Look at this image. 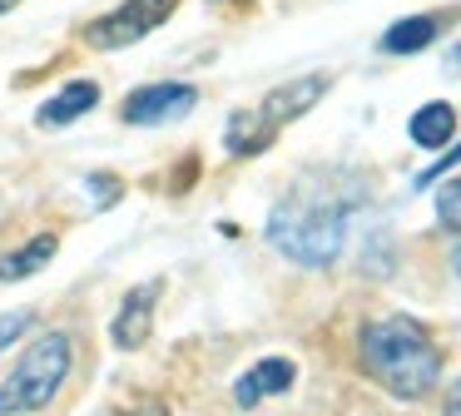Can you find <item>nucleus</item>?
I'll return each mask as SVG.
<instances>
[{
    "label": "nucleus",
    "mask_w": 461,
    "mask_h": 416,
    "mask_svg": "<svg viewBox=\"0 0 461 416\" xmlns=\"http://www.w3.org/2000/svg\"><path fill=\"white\" fill-rule=\"evenodd\" d=\"M348 174H303L268 213V243L298 267H328L338 263L342 238L352 213Z\"/></svg>",
    "instance_id": "nucleus-1"
},
{
    "label": "nucleus",
    "mask_w": 461,
    "mask_h": 416,
    "mask_svg": "<svg viewBox=\"0 0 461 416\" xmlns=\"http://www.w3.org/2000/svg\"><path fill=\"white\" fill-rule=\"evenodd\" d=\"M357 352H362V372H367L382 392L397 396V402H421V396H431L441 382L437 342H431V332L407 312L367 322L357 337Z\"/></svg>",
    "instance_id": "nucleus-2"
},
{
    "label": "nucleus",
    "mask_w": 461,
    "mask_h": 416,
    "mask_svg": "<svg viewBox=\"0 0 461 416\" xmlns=\"http://www.w3.org/2000/svg\"><path fill=\"white\" fill-rule=\"evenodd\" d=\"M70 362H75L70 332H41L21 352V362L11 366V376L0 382V416H31L41 406H50L65 376H70Z\"/></svg>",
    "instance_id": "nucleus-3"
},
{
    "label": "nucleus",
    "mask_w": 461,
    "mask_h": 416,
    "mask_svg": "<svg viewBox=\"0 0 461 416\" xmlns=\"http://www.w3.org/2000/svg\"><path fill=\"white\" fill-rule=\"evenodd\" d=\"M174 5H179V0H124V5L104 10L100 20L85 25V40H90L95 50H124V45H134V40H144L149 30H159L164 20L174 15Z\"/></svg>",
    "instance_id": "nucleus-4"
},
{
    "label": "nucleus",
    "mask_w": 461,
    "mask_h": 416,
    "mask_svg": "<svg viewBox=\"0 0 461 416\" xmlns=\"http://www.w3.org/2000/svg\"><path fill=\"white\" fill-rule=\"evenodd\" d=\"M194 104H199V89L194 85H184V79H154V85L134 89V95L124 99V119H130V124H174V119H184Z\"/></svg>",
    "instance_id": "nucleus-5"
},
{
    "label": "nucleus",
    "mask_w": 461,
    "mask_h": 416,
    "mask_svg": "<svg viewBox=\"0 0 461 416\" xmlns=\"http://www.w3.org/2000/svg\"><path fill=\"white\" fill-rule=\"evenodd\" d=\"M159 277H149V283H134L130 293H124L120 312L110 317V342L120 347V352H140L144 342H149L154 332V307H159Z\"/></svg>",
    "instance_id": "nucleus-6"
},
{
    "label": "nucleus",
    "mask_w": 461,
    "mask_h": 416,
    "mask_svg": "<svg viewBox=\"0 0 461 416\" xmlns=\"http://www.w3.org/2000/svg\"><path fill=\"white\" fill-rule=\"evenodd\" d=\"M332 89V79L328 75H303V79H288V85H278V89H268L263 95V119H268L273 129L278 124H293V119H303L312 104H318L322 95Z\"/></svg>",
    "instance_id": "nucleus-7"
},
{
    "label": "nucleus",
    "mask_w": 461,
    "mask_h": 416,
    "mask_svg": "<svg viewBox=\"0 0 461 416\" xmlns=\"http://www.w3.org/2000/svg\"><path fill=\"white\" fill-rule=\"evenodd\" d=\"M298 382V366L288 362V357H263L258 366H249V372L233 382V402L249 411V406H258L263 396H278V392H288V386Z\"/></svg>",
    "instance_id": "nucleus-8"
},
{
    "label": "nucleus",
    "mask_w": 461,
    "mask_h": 416,
    "mask_svg": "<svg viewBox=\"0 0 461 416\" xmlns=\"http://www.w3.org/2000/svg\"><path fill=\"white\" fill-rule=\"evenodd\" d=\"M95 104H100V85H95V79H70L60 95L41 104L35 124H41V129H65V124H75L80 114H90Z\"/></svg>",
    "instance_id": "nucleus-9"
},
{
    "label": "nucleus",
    "mask_w": 461,
    "mask_h": 416,
    "mask_svg": "<svg viewBox=\"0 0 461 416\" xmlns=\"http://www.w3.org/2000/svg\"><path fill=\"white\" fill-rule=\"evenodd\" d=\"M407 134L417 149H447L451 139H456V109H451L447 99H431V104H421L417 114L407 119Z\"/></svg>",
    "instance_id": "nucleus-10"
},
{
    "label": "nucleus",
    "mask_w": 461,
    "mask_h": 416,
    "mask_svg": "<svg viewBox=\"0 0 461 416\" xmlns=\"http://www.w3.org/2000/svg\"><path fill=\"white\" fill-rule=\"evenodd\" d=\"M437 35H441V15H407L397 25H387V35L377 45H382V55H421Z\"/></svg>",
    "instance_id": "nucleus-11"
},
{
    "label": "nucleus",
    "mask_w": 461,
    "mask_h": 416,
    "mask_svg": "<svg viewBox=\"0 0 461 416\" xmlns=\"http://www.w3.org/2000/svg\"><path fill=\"white\" fill-rule=\"evenodd\" d=\"M55 253H60V238H55V233H35L31 243H21L15 253L0 258V283H21V277H35Z\"/></svg>",
    "instance_id": "nucleus-12"
},
{
    "label": "nucleus",
    "mask_w": 461,
    "mask_h": 416,
    "mask_svg": "<svg viewBox=\"0 0 461 416\" xmlns=\"http://www.w3.org/2000/svg\"><path fill=\"white\" fill-rule=\"evenodd\" d=\"M273 134H278V129H273L263 114H233L229 129H223V144H229L233 158H253V154H263V149L273 144Z\"/></svg>",
    "instance_id": "nucleus-13"
},
{
    "label": "nucleus",
    "mask_w": 461,
    "mask_h": 416,
    "mask_svg": "<svg viewBox=\"0 0 461 416\" xmlns=\"http://www.w3.org/2000/svg\"><path fill=\"white\" fill-rule=\"evenodd\" d=\"M437 223L447 228V233H461V178H451V184L437 188Z\"/></svg>",
    "instance_id": "nucleus-14"
},
{
    "label": "nucleus",
    "mask_w": 461,
    "mask_h": 416,
    "mask_svg": "<svg viewBox=\"0 0 461 416\" xmlns=\"http://www.w3.org/2000/svg\"><path fill=\"white\" fill-rule=\"evenodd\" d=\"M25 332H31V312H25V307H21V312H5V317H0V352H5L15 337H25Z\"/></svg>",
    "instance_id": "nucleus-15"
},
{
    "label": "nucleus",
    "mask_w": 461,
    "mask_h": 416,
    "mask_svg": "<svg viewBox=\"0 0 461 416\" xmlns=\"http://www.w3.org/2000/svg\"><path fill=\"white\" fill-rule=\"evenodd\" d=\"M456 158H461V139H451V149H447V158H437V164H431V168H421V174H417V188H427V184H431V178H441V174H447V168H451V164H456Z\"/></svg>",
    "instance_id": "nucleus-16"
},
{
    "label": "nucleus",
    "mask_w": 461,
    "mask_h": 416,
    "mask_svg": "<svg viewBox=\"0 0 461 416\" xmlns=\"http://www.w3.org/2000/svg\"><path fill=\"white\" fill-rule=\"evenodd\" d=\"M441 416H461V382L447 392V406H441Z\"/></svg>",
    "instance_id": "nucleus-17"
},
{
    "label": "nucleus",
    "mask_w": 461,
    "mask_h": 416,
    "mask_svg": "<svg viewBox=\"0 0 461 416\" xmlns=\"http://www.w3.org/2000/svg\"><path fill=\"white\" fill-rule=\"evenodd\" d=\"M451 267H456V277H461V248H456V253H451Z\"/></svg>",
    "instance_id": "nucleus-18"
},
{
    "label": "nucleus",
    "mask_w": 461,
    "mask_h": 416,
    "mask_svg": "<svg viewBox=\"0 0 461 416\" xmlns=\"http://www.w3.org/2000/svg\"><path fill=\"white\" fill-rule=\"evenodd\" d=\"M15 5H21V0H0V15H5V10H15Z\"/></svg>",
    "instance_id": "nucleus-19"
},
{
    "label": "nucleus",
    "mask_w": 461,
    "mask_h": 416,
    "mask_svg": "<svg viewBox=\"0 0 461 416\" xmlns=\"http://www.w3.org/2000/svg\"><path fill=\"white\" fill-rule=\"evenodd\" d=\"M451 65H456V69H461V45H456V50H451Z\"/></svg>",
    "instance_id": "nucleus-20"
}]
</instances>
